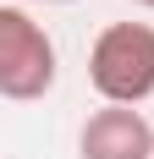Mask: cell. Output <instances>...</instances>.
I'll use <instances>...</instances> for the list:
<instances>
[{
    "label": "cell",
    "mask_w": 154,
    "mask_h": 159,
    "mask_svg": "<svg viewBox=\"0 0 154 159\" xmlns=\"http://www.w3.org/2000/svg\"><path fill=\"white\" fill-rule=\"evenodd\" d=\"M88 82L105 104L138 110L154 93V28L149 22H110L88 49Z\"/></svg>",
    "instance_id": "6da1fadb"
},
{
    "label": "cell",
    "mask_w": 154,
    "mask_h": 159,
    "mask_svg": "<svg viewBox=\"0 0 154 159\" xmlns=\"http://www.w3.org/2000/svg\"><path fill=\"white\" fill-rule=\"evenodd\" d=\"M55 88V44L22 6H0V93L28 104Z\"/></svg>",
    "instance_id": "7a4b0ae2"
},
{
    "label": "cell",
    "mask_w": 154,
    "mask_h": 159,
    "mask_svg": "<svg viewBox=\"0 0 154 159\" xmlns=\"http://www.w3.org/2000/svg\"><path fill=\"white\" fill-rule=\"evenodd\" d=\"M77 159H154V126L143 110L105 104L77 132Z\"/></svg>",
    "instance_id": "3957f363"
},
{
    "label": "cell",
    "mask_w": 154,
    "mask_h": 159,
    "mask_svg": "<svg viewBox=\"0 0 154 159\" xmlns=\"http://www.w3.org/2000/svg\"><path fill=\"white\" fill-rule=\"evenodd\" d=\"M39 6H72V0H39Z\"/></svg>",
    "instance_id": "277c9868"
},
{
    "label": "cell",
    "mask_w": 154,
    "mask_h": 159,
    "mask_svg": "<svg viewBox=\"0 0 154 159\" xmlns=\"http://www.w3.org/2000/svg\"><path fill=\"white\" fill-rule=\"evenodd\" d=\"M132 6H149V11H154V0H132Z\"/></svg>",
    "instance_id": "5b68a950"
}]
</instances>
